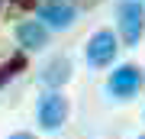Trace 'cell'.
Here are the masks:
<instances>
[{"instance_id":"cell-1","label":"cell","mask_w":145,"mask_h":139,"mask_svg":"<svg viewBox=\"0 0 145 139\" xmlns=\"http://www.w3.org/2000/svg\"><path fill=\"white\" fill-rule=\"evenodd\" d=\"M145 32V7L139 0H123L119 3V36L126 39V45H135Z\"/></svg>"},{"instance_id":"cell-2","label":"cell","mask_w":145,"mask_h":139,"mask_svg":"<svg viewBox=\"0 0 145 139\" xmlns=\"http://www.w3.org/2000/svg\"><path fill=\"white\" fill-rule=\"evenodd\" d=\"M39 13V23L52 26V29H68V26L74 23V16H78V7L71 3V0H42V3L36 7Z\"/></svg>"},{"instance_id":"cell-3","label":"cell","mask_w":145,"mask_h":139,"mask_svg":"<svg viewBox=\"0 0 145 139\" xmlns=\"http://www.w3.org/2000/svg\"><path fill=\"white\" fill-rule=\"evenodd\" d=\"M68 120V97L58 91H48L39 100V126L42 129H58Z\"/></svg>"},{"instance_id":"cell-4","label":"cell","mask_w":145,"mask_h":139,"mask_svg":"<svg viewBox=\"0 0 145 139\" xmlns=\"http://www.w3.org/2000/svg\"><path fill=\"white\" fill-rule=\"evenodd\" d=\"M116 58V36L110 29H97L87 42V62L93 68H103Z\"/></svg>"},{"instance_id":"cell-5","label":"cell","mask_w":145,"mask_h":139,"mask_svg":"<svg viewBox=\"0 0 145 139\" xmlns=\"http://www.w3.org/2000/svg\"><path fill=\"white\" fill-rule=\"evenodd\" d=\"M110 94L113 97H132L135 91L142 88V71L135 65H119L113 74H110Z\"/></svg>"},{"instance_id":"cell-6","label":"cell","mask_w":145,"mask_h":139,"mask_svg":"<svg viewBox=\"0 0 145 139\" xmlns=\"http://www.w3.org/2000/svg\"><path fill=\"white\" fill-rule=\"evenodd\" d=\"M68 78H71V62H68L65 55H55L52 62H45V68L39 71V81H42V84H48L52 91H55V88H61Z\"/></svg>"},{"instance_id":"cell-7","label":"cell","mask_w":145,"mask_h":139,"mask_svg":"<svg viewBox=\"0 0 145 139\" xmlns=\"http://www.w3.org/2000/svg\"><path fill=\"white\" fill-rule=\"evenodd\" d=\"M16 39H20V45H26V49H42L48 42V29L39 20H23L20 26H16Z\"/></svg>"},{"instance_id":"cell-8","label":"cell","mask_w":145,"mask_h":139,"mask_svg":"<svg viewBox=\"0 0 145 139\" xmlns=\"http://www.w3.org/2000/svg\"><path fill=\"white\" fill-rule=\"evenodd\" d=\"M23 68H26V55H13L10 62H3V65H0V88H3L16 71H23Z\"/></svg>"},{"instance_id":"cell-9","label":"cell","mask_w":145,"mask_h":139,"mask_svg":"<svg viewBox=\"0 0 145 139\" xmlns=\"http://www.w3.org/2000/svg\"><path fill=\"white\" fill-rule=\"evenodd\" d=\"M10 139H36V136H32V133H13Z\"/></svg>"},{"instance_id":"cell-10","label":"cell","mask_w":145,"mask_h":139,"mask_svg":"<svg viewBox=\"0 0 145 139\" xmlns=\"http://www.w3.org/2000/svg\"><path fill=\"white\" fill-rule=\"evenodd\" d=\"M139 139H145V136H139Z\"/></svg>"}]
</instances>
